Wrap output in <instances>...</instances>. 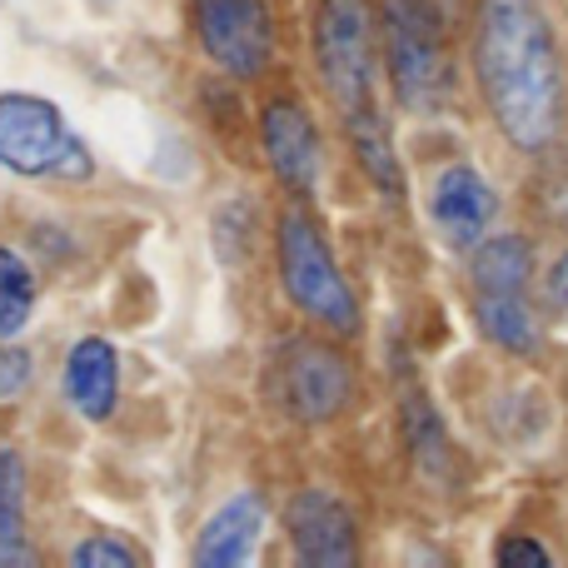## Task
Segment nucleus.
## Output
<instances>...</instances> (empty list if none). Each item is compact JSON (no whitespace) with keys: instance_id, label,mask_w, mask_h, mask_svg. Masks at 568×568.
Instances as JSON below:
<instances>
[{"instance_id":"obj_3","label":"nucleus","mask_w":568,"mask_h":568,"mask_svg":"<svg viewBox=\"0 0 568 568\" xmlns=\"http://www.w3.org/2000/svg\"><path fill=\"white\" fill-rule=\"evenodd\" d=\"M384 60L389 85L409 110H439L454 85L444 16L434 0H384Z\"/></svg>"},{"instance_id":"obj_4","label":"nucleus","mask_w":568,"mask_h":568,"mask_svg":"<svg viewBox=\"0 0 568 568\" xmlns=\"http://www.w3.org/2000/svg\"><path fill=\"white\" fill-rule=\"evenodd\" d=\"M314 55L324 90L344 110V125L379 115L374 105V10L369 0H320L314 20Z\"/></svg>"},{"instance_id":"obj_2","label":"nucleus","mask_w":568,"mask_h":568,"mask_svg":"<svg viewBox=\"0 0 568 568\" xmlns=\"http://www.w3.org/2000/svg\"><path fill=\"white\" fill-rule=\"evenodd\" d=\"M0 165L10 175L26 180H80L95 175V160L80 145V135L65 125L60 105L45 95H26V90H6L0 95Z\"/></svg>"},{"instance_id":"obj_15","label":"nucleus","mask_w":568,"mask_h":568,"mask_svg":"<svg viewBox=\"0 0 568 568\" xmlns=\"http://www.w3.org/2000/svg\"><path fill=\"white\" fill-rule=\"evenodd\" d=\"M479 329L509 354H539L529 294H479Z\"/></svg>"},{"instance_id":"obj_19","label":"nucleus","mask_w":568,"mask_h":568,"mask_svg":"<svg viewBox=\"0 0 568 568\" xmlns=\"http://www.w3.org/2000/svg\"><path fill=\"white\" fill-rule=\"evenodd\" d=\"M70 564L75 568H135L140 559L120 539H85L75 554H70Z\"/></svg>"},{"instance_id":"obj_6","label":"nucleus","mask_w":568,"mask_h":568,"mask_svg":"<svg viewBox=\"0 0 568 568\" xmlns=\"http://www.w3.org/2000/svg\"><path fill=\"white\" fill-rule=\"evenodd\" d=\"M265 389L294 424H324L349 404L354 369L314 339H284L265 364Z\"/></svg>"},{"instance_id":"obj_18","label":"nucleus","mask_w":568,"mask_h":568,"mask_svg":"<svg viewBox=\"0 0 568 568\" xmlns=\"http://www.w3.org/2000/svg\"><path fill=\"white\" fill-rule=\"evenodd\" d=\"M404 424H409V439H414L419 464H424V469H439V464H444V429H439L434 404L409 399V404H404Z\"/></svg>"},{"instance_id":"obj_13","label":"nucleus","mask_w":568,"mask_h":568,"mask_svg":"<svg viewBox=\"0 0 568 568\" xmlns=\"http://www.w3.org/2000/svg\"><path fill=\"white\" fill-rule=\"evenodd\" d=\"M469 280H474V294H529V280H534L529 240H519V235L484 240V245L474 250Z\"/></svg>"},{"instance_id":"obj_10","label":"nucleus","mask_w":568,"mask_h":568,"mask_svg":"<svg viewBox=\"0 0 568 568\" xmlns=\"http://www.w3.org/2000/svg\"><path fill=\"white\" fill-rule=\"evenodd\" d=\"M260 135H265V160L280 175V185H290L294 195H314V185H320V160H324L314 120L304 115L294 100H275V105H265V115H260Z\"/></svg>"},{"instance_id":"obj_22","label":"nucleus","mask_w":568,"mask_h":568,"mask_svg":"<svg viewBox=\"0 0 568 568\" xmlns=\"http://www.w3.org/2000/svg\"><path fill=\"white\" fill-rule=\"evenodd\" d=\"M544 294H549L554 314H568V255L554 260V270H549V284H544Z\"/></svg>"},{"instance_id":"obj_17","label":"nucleus","mask_w":568,"mask_h":568,"mask_svg":"<svg viewBox=\"0 0 568 568\" xmlns=\"http://www.w3.org/2000/svg\"><path fill=\"white\" fill-rule=\"evenodd\" d=\"M30 310H36V280H30V265L16 255V250L0 245V339H10V334L26 329Z\"/></svg>"},{"instance_id":"obj_21","label":"nucleus","mask_w":568,"mask_h":568,"mask_svg":"<svg viewBox=\"0 0 568 568\" xmlns=\"http://www.w3.org/2000/svg\"><path fill=\"white\" fill-rule=\"evenodd\" d=\"M494 559H499V568H549L554 564L539 539H504Z\"/></svg>"},{"instance_id":"obj_1","label":"nucleus","mask_w":568,"mask_h":568,"mask_svg":"<svg viewBox=\"0 0 568 568\" xmlns=\"http://www.w3.org/2000/svg\"><path fill=\"white\" fill-rule=\"evenodd\" d=\"M474 65L509 145L549 150L564 120V65L539 0H479Z\"/></svg>"},{"instance_id":"obj_14","label":"nucleus","mask_w":568,"mask_h":568,"mask_svg":"<svg viewBox=\"0 0 568 568\" xmlns=\"http://www.w3.org/2000/svg\"><path fill=\"white\" fill-rule=\"evenodd\" d=\"M0 564H36L26 544V464L16 449H0Z\"/></svg>"},{"instance_id":"obj_20","label":"nucleus","mask_w":568,"mask_h":568,"mask_svg":"<svg viewBox=\"0 0 568 568\" xmlns=\"http://www.w3.org/2000/svg\"><path fill=\"white\" fill-rule=\"evenodd\" d=\"M30 374H36V359H30V349H20V344H0V399H16V394H26Z\"/></svg>"},{"instance_id":"obj_16","label":"nucleus","mask_w":568,"mask_h":568,"mask_svg":"<svg viewBox=\"0 0 568 568\" xmlns=\"http://www.w3.org/2000/svg\"><path fill=\"white\" fill-rule=\"evenodd\" d=\"M349 140H354V155H359V165L369 170L374 185H379L384 195L399 200L404 195V170H399V155H394V140H389L384 115L349 120Z\"/></svg>"},{"instance_id":"obj_7","label":"nucleus","mask_w":568,"mask_h":568,"mask_svg":"<svg viewBox=\"0 0 568 568\" xmlns=\"http://www.w3.org/2000/svg\"><path fill=\"white\" fill-rule=\"evenodd\" d=\"M195 36L225 75L255 80L275 55V16L265 0H195Z\"/></svg>"},{"instance_id":"obj_9","label":"nucleus","mask_w":568,"mask_h":568,"mask_svg":"<svg viewBox=\"0 0 568 568\" xmlns=\"http://www.w3.org/2000/svg\"><path fill=\"white\" fill-rule=\"evenodd\" d=\"M494 215H499V195L474 165H449L434 175L429 190V220L454 250L484 245Z\"/></svg>"},{"instance_id":"obj_5","label":"nucleus","mask_w":568,"mask_h":568,"mask_svg":"<svg viewBox=\"0 0 568 568\" xmlns=\"http://www.w3.org/2000/svg\"><path fill=\"white\" fill-rule=\"evenodd\" d=\"M280 280L300 314H310V320L329 324V329H339V334L359 329V300H354V290L344 284L320 225H314L304 210L280 220Z\"/></svg>"},{"instance_id":"obj_8","label":"nucleus","mask_w":568,"mask_h":568,"mask_svg":"<svg viewBox=\"0 0 568 568\" xmlns=\"http://www.w3.org/2000/svg\"><path fill=\"white\" fill-rule=\"evenodd\" d=\"M284 529H290L294 559L300 564L344 568V564H354V554H359V534H354L349 509L324 489L294 494V504L284 509Z\"/></svg>"},{"instance_id":"obj_11","label":"nucleus","mask_w":568,"mask_h":568,"mask_svg":"<svg viewBox=\"0 0 568 568\" xmlns=\"http://www.w3.org/2000/svg\"><path fill=\"white\" fill-rule=\"evenodd\" d=\"M65 399L85 414L90 424H105L120 404V354L110 339L90 334L65 354Z\"/></svg>"},{"instance_id":"obj_12","label":"nucleus","mask_w":568,"mask_h":568,"mask_svg":"<svg viewBox=\"0 0 568 568\" xmlns=\"http://www.w3.org/2000/svg\"><path fill=\"white\" fill-rule=\"evenodd\" d=\"M265 529V504L255 494H235L230 504H220L205 519L195 539V564L200 568H240L255 554V539Z\"/></svg>"}]
</instances>
